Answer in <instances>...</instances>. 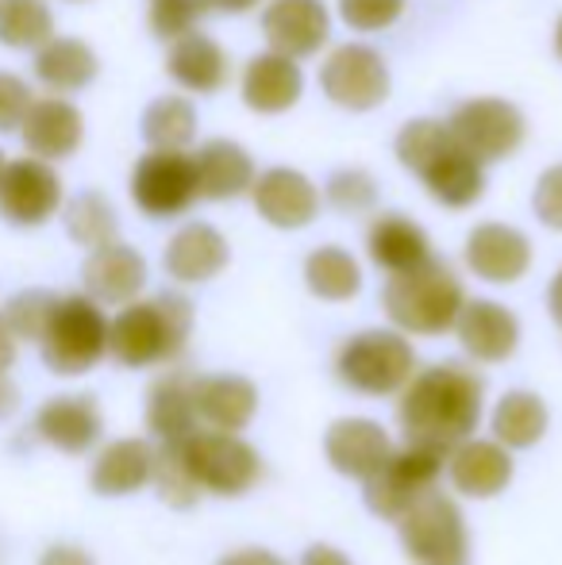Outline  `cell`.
I'll use <instances>...</instances> for the list:
<instances>
[{"label": "cell", "instance_id": "obj_14", "mask_svg": "<svg viewBox=\"0 0 562 565\" xmlns=\"http://www.w3.org/2000/svg\"><path fill=\"white\" fill-rule=\"evenodd\" d=\"M251 196H255L258 216L282 231L308 227L316 220V212H320L316 185L300 170H289V166H274L266 173H255Z\"/></svg>", "mask_w": 562, "mask_h": 565}, {"label": "cell", "instance_id": "obj_38", "mask_svg": "<svg viewBox=\"0 0 562 565\" xmlns=\"http://www.w3.org/2000/svg\"><path fill=\"white\" fill-rule=\"evenodd\" d=\"M54 308H59V297H54L51 289H23L15 292L12 300H8V308L0 316H4L8 331L15 335V342H39L46 331V323H51Z\"/></svg>", "mask_w": 562, "mask_h": 565}, {"label": "cell", "instance_id": "obj_32", "mask_svg": "<svg viewBox=\"0 0 562 565\" xmlns=\"http://www.w3.org/2000/svg\"><path fill=\"white\" fill-rule=\"evenodd\" d=\"M548 431V404L536 393H509L494 412V435L501 447L524 450L536 447Z\"/></svg>", "mask_w": 562, "mask_h": 565}, {"label": "cell", "instance_id": "obj_52", "mask_svg": "<svg viewBox=\"0 0 562 565\" xmlns=\"http://www.w3.org/2000/svg\"><path fill=\"white\" fill-rule=\"evenodd\" d=\"M4 166H8V158H4V150H0V178H4Z\"/></svg>", "mask_w": 562, "mask_h": 565}, {"label": "cell", "instance_id": "obj_10", "mask_svg": "<svg viewBox=\"0 0 562 565\" xmlns=\"http://www.w3.org/2000/svg\"><path fill=\"white\" fill-rule=\"evenodd\" d=\"M320 89L331 105L370 113L390 97V66L374 46L343 43L320 66Z\"/></svg>", "mask_w": 562, "mask_h": 565}, {"label": "cell", "instance_id": "obj_27", "mask_svg": "<svg viewBox=\"0 0 562 565\" xmlns=\"http://www.w3.org/2000/svg\"><path fill=\"white\" fill-rule=\"evenodd\" d=\"M35 427L51 447L62 454H82L97 443L100 435V412L89 396H54L39 408Z\"/></svg>", "mask_w": 562, "mask_h": 565}, {"label": "cell", "instance_id": "obj_15", "mask_svg": "<svg viewBox=\"0 0 562 565\" xmlns=\"http://www.w3.org/2000/svg\"><path fill=\"white\" fill-rule=\"evenodd\" d=\"M263 35L271 51L289 58H308L331 35V20L324 0H271L263 12Z\"/></svg>", "mask_w": 562, "mask_h": 565}, {"label": "cell", "instance_id": "obj_8", "mask_svg": "<svg viewBox=\"0 0 562 565\" xmlns=\"http://www.w3.org/2000/svg\"><path fill=\"white\" fill-rule=\"evenodd\" d=\"M197 196V166L185 150H147L131 170V201L150 220L181 216L193 209Z\"/></svg>", "mask_w": 562, "mask_h": 565}, {"label": "cell", "instance_id": "obj_3", "mask_svg": "<svg viewBox=\"0 0 562 565\" xmlns=\"http://www.w3.org/2000/svg\"><path fill=\"white\" fill-rule=\"evenodd\" d=\"M189 328H193V305L178 292H158L155 300L124 305V312L108 323V350L131 370L170 362L185 347Z\"/></svg>", "mask_w": 562, "mask_h": 565}, {"label": "cell", "instance_id": "obj_35", "mask_svg": "<svg viewBox=\"0 0 562 565\" xmlns=\"http://www.w3.org/2000/svg\"><path fill=\"white\" fill-rule=\"evenodd\" d=\"M54 35L46 0H0V43L12 51H39Z\"/></svg>", "mask_w": 562, "mask_h": 565}, {"label": "cell", "instance_id": "obj_33", "mask_svg": "<svg viewBox=\"0 0 562 565\" xmlns=\"http://www.w3.org/2000/svg\"><path fill=\"white\" fill-rule=\"evenodd\" d=\"M305 281L320 300H351L362 289V269L343 246H320L305 258Z\"/></svg>", "mask_w": 562, "mask_h": 565}, {"label": "cell", "instance_id": "obj_1", "mask_svg": "<svg viewBox=\"0 0 562 565\" xmlns=\"http://www.w3.org/2000/svg\"><path fill=\"white\" fill-rule=\"evenodd\" d=\"M481 419V381L463 365H432L409 377L401 396V427L409 443L432 450H450Z\"/></svg>", "mask_w": 562, "mask_h": 565}, {"label": "cell", "instance_id": "obj_42", "mask_svg": "<svg viewBox=\"0 0 562 565\" xmlns=\"http://www.w3.org/2000/svg\"><path fill=\"white\" fill-rule=\"evenodd\" d=\"M31 100H35L31 85L23 77L8 74V70H0V131H20Z\"/></svg>", "mask_w": 562, "mask_h": 565}, {"label": "cell", "instance_id": "obj_12", "mask_svg": "<svg viewBox=\"0 0 562 565\" xmlns=\"http://www.w3.org/2000/svg\"><path fill=\"white\" fill-rule=\"evenodd\" d=\"M443 469V450L416 447L409 443V450H393L385 458V466L374 477H367V504L382 520H401L416 500L435 484Z\"/></svg>", "mask_w": 562, "mask_h": 565}, {"label": "cell", "instance_id": "obj_18", "mask_svg": "<svg viewBox=\"0 0 562 565\" xmlns=\"http://www.w3.org/2000/svg\"><path fill=\"white\" fill-rule=\"evenodd\" d=\"M82 281L85 297H93L97 305H131L147 285V262L136 246L105 243L89 250L82 266Z\"/></svg>", "mask_w": 562, "mask_h": 565}, {"label": "cell", "instance_id": "obj_39", "mask_svg": "<svg viewBox=\"0 0 562 565\" xmlns=\"http://www.w3.org/2000/svg\"><path fill=\"white\" fill-rule=\"evenodd\" d=\"M204 12H209L204 0H150L147 20H150V31H155L158 39L173 43V39L197 31V23L204 20Z\"/></svg>", "mask_w": 562, "mask_h": 565}, {"label": "cell", "instance_id": "obj_22", "mask_svg": "<svg viewBox=\"0 0 562 565\" xmlns=\"http://www.w3.org/2000/svg\"><path fill=\"white\" fill-rule=\"evenodd\" d=\"M232 250H227V238L220 235L212 224H185L178 235L166 243L162 266L173 281L181 285H201L212 281L220 269L227 266Z\"/></svg>", "mask_w": 562, "mask_h": 565}, {"label": "cell", "instance_id": "obj_17", "mask_svg": "<svg viewBox=\"0 0 562 565\" xmlns=\"http://www.w3.org/2000/svg\"><path fill=\"white\" fill-rule=\"evenodd\" d=\"M23 147L28 154L43 158V162H62L70 158L85 139V119L70 100H62L59 93L54 97H35L20 124Z\"/></svg>", "mask_w": 562, "mask_h": 565}, {"label": "cell", "instance_id": "obj_45", "mask_svg": "<svg viewBox=\"0 0 562 565\" xmlns=\"http://www.w3.org/2000/svg\"><path fill=\"white\" fill-rule=\"evenodd\" d=\"M300 565H354V562L343 551H336V546H308Z\"/></svg>", "mask_w": 562, "mask_h": 565}, {"label": "cell", "instance_id": "obj_34", "mask_svg": "<svg viewBox=\"0 0 562 565\" xmlns=\"http://www.w3.org/2000/svg\"><path fill=\"white\" fill-rule=\"evenodd\" d=\"M142 139L150 150H185L197 139V108L185 97H158L142 113Z\"/></svg>", "mask_w": 562, "mask_h": 565}, {"label": "cell", "instance_id": "obj_7", "mask_svg": "<svg viewBox=\"0 0 562 565\" xmlns=\"http://www.w3.org/2000/svg\"><path fill=\"white\" fill-rule=\"evenodd\" d=\"M416 370V354L397 331H362L339 350V377L367 396H385L409 385Z\"/></svg>", "mask_w": 562, "mask_h": 565}, {"label": "cell", "instance_id": "obj_50", "mask_svg": "<svg viewBox=\"0 0 562 565\" xmlns=\"http://www.w3.org/2000/svg\"><path fill=\"white\" fill-rule=\"evenodd\" d=\"M204 4L216 8V12H251L258 0H204Z\"/></svg>", "mask_w": 562, "mask_h": 565}, {"label": "cell", "instance_id": "obj_5", "mask_svg": "<svg viewBox=\"0 0 562 565\" xmlns=\"http://www.w3.org/2000/svg\"><path fill=\"white\" fill-rule=\"evenodd\" d=\"M39 347H43L46 370L62 377L89 373L108 350V320L100 305L93 297H59Z\"/></svg>", "mask_w": 562, "mask_h": 565}, {"label": "cell", "instance_id": "obj_36", "mask_svg": "<svg viewBox=\"0 0 562 565\" xmlns=\"http://www.w3.org/2000/svg\"><path fill=\"white\" fill-rule=\"evenodd\" d=\"M66 235L74 238L77 246H97L105 243H116L120 235V220H116V209L108 204V196L100 193H77L74 201L66 204Z\"/></svg>", "mask_w": 562, "mask_h": 565}, {"label": "cell", "instance_id": "obj_40", "mask_svg": "<svg viewBox=\"0 0 562 565\" xmlns=\"http://www.w3.org/2000/svg\"><path fill=\"white\" fill-rule=\"evenodd\" d=\"M328 201H331V209L347 212V216H359V212L374 209L378 185L367 170H336L328 178Z\"/></svg>", "mask_w": 562, "mask_h": 565}, {"label": "cell", "instance_id": "obj_48", "mask_svg": "<svg viewBox=\"0 0 562 565\" xmlns=\"http://www.w3.org/2000/svg\"><path fill=\"white\" fill-rule=\"evenodd\" d=\"M15 404H20V393H15L12 381L0 377V419H8L15 412Z\"/></svg>", "mask_w": 562, "mask_h": 565}, {"label": "cell", "instance_id": "obj_9", "mask_svg": "<svg viewBox=\"0 0 562 565\" xmlns=\"http://www.w3.org/2000/svg\"><path fill=\"white\" fill-rule=\"evenodd\" d=\"M185 461L189 473L201 489L216 492V497H240L263 473V461L258 454L247 447L235 431H204L189 435L185 439Z\"/></svg>", "mask_w": 562, "mask_h": 565}, {"label": "cell", "instance_id": "obj_23", "mask_svg": "<svg viewBox=\"0 0 562 565\" xmlns=\"http://www.w3.org/2000/svg\"><path fill=\"white\" fill-rule=\"evenodd\" d=\"M324 450H328V461L339 473L367 481V477H374L385 466V458L393 454V443L370 419H339V424L328 427Z\"/></svg>", "mask_w": 562, "mask_h": 565}, {"label": "cell", "instance_id": "obj_37", "mask_svg": "<svg viewBox=\"0 0 562 565\" xmlns=\"http://www.w3.org/2000/svg\"><path fill=\"white\" fill-rule=\"evenodd\" d=\"M150 481H155L158 497H162L170 508H178V512H185V508L197 504L201 484H197L193 473H189L185 439L162 443V447L155 450V461H150Z\"/></svg>", "mask_w": 562, "mask_h": 565}, {"label": "cell", "instance_id": "obj_47", "mask_svg": "<svg viewBox=\"0 0 562 565\" xmlns=\"http://www.w3.org/2000/svg\"><path fill=\"white\" fill-rule=\"evenodd\" d=\"M12 362H15V335L8 331L4 316H0V377L12 370Z\"/></svg>", "mask_w": 562, "mask_h": 565}, {"label": "cell", "instance_id": "obj_6", "mask_svg": "<svg viewBox=\"0 0 562 565\" xmlns=\"http://www.w3.org/2000/svg\"><path fill=\"white\" fill-rule=\"evenodd\" d=\"M397 523L413 565H470L466 523L450 497L427 489Z\"/></svg>", "mask_w": 562, "mask_h": 565}, {"label": "cell", "instance_id": "obj_44", "mask_svg": "<svg viewBox=\"0 0 562 565\" xmlns=\"http://www.w3.org/2000/svg\"><path fill=\"white\" fill-rule=\"evenodd\" d=\"M39 565H93V558L77 546H51Z\"/></svg>", "mask_w": 562, "mask_h": 565}, {"label": "cell", "instance_id": "obj_2", "mask_svg": "<svg viewBox=\"0 0 562 565\" xmlns=\"http://www.w3.org/2000/svg\"><path fill=\"white\" fill-rule=\"evenodd\" d=\"M397 158L443 209H470L486 193V166L439 119H413L401 127Z\"/></svg>", "mask_w": 562, "mask_h": 565}, {"label": "cell", "instance_id": "obj_28", "mask_svg": "<svg viewBox=\"0 0 562 565\" xmlns=\"http://www.w3.org/2000/svg\"><path fill=\"white\" fill-rule=\"evenodd\" d=\"M100 62L93 54L89 43L74 35H51L43 46L35 51V77L46 85L51 93H77L97 77Z\"/></svg>", "mask_w": 562, "mask_h": 565}, {"label": "cell", "instance_id": "obj_24", "mask_svg": "<svg viewBox=\"0 0 562 565\" xmlns=\"http://www.w3.org/2000/svg\"><path fill=\"white\" fill-rule=\"evenodd\" d=\"M193 166L204 201H235L255 185V162L232 139H209L193 154Z\"/></svg>", "mask_w": 562, "mask_h": 565}, {"label": "cell", "instance_id": "obj_25", "mask_svg": "<svg viewBox=\"0 0 562 565\" xmlns=\"http://www.w3.org/2000/svg\"><path fill=\"white\" fill-rule=\"evenodd\" d=\"M193 404L197 419H204L216 431H240L251 424L258 408V393L240 373H216V377L193 381Z\"/></svg>", "mask_w": 562, "mask_h": 565}, {"label": "cell", "instance_id": "obj_20", "mask_svg": "<svg viewBox=\"0 0 562 565\" xmlns=\"http://www.w3.org/2000/svg\"><path fill=\"white\" fill-rule=\"evenodd\" d=\"M166 74H170L185 93L209 97V93H220L227 85L232 62H227V51L216 43V39L201 35V31H189V35H181L170 43Z\"/></svg>", "mask_w": 562, "mask_h": 565}, {"label": "cell", "instance_id": "obj_43", "mask_svg": "<svg viewBox=\"0 0 562 565\" xmlns=\"http://www.w3.org/2000/svg\"><path fill=\"white\" fill-rule=\"evenodd\" d=\"M532 209H536V216H540L548 227L562 231V166H551V170L543 173L540 181H536Z\"/></svg>", "mask_w": 562, "mask_h": 565}, {"label": "cell", "instance_id": "obj_26", "mask_svg": "<svg viewBox=\"0 0 562 565\" xmlns=\"http://www.w3.org/2000/svg\"><path fill=\"white\" fill-rule=\"evenodd\" d=\"M450 481L463 497L486 500L497 497L512 481V458L501 443L463 439L458 450L450 454Z\"/></svg>", "mask_w": 562, "mask_h": 565}, {"label": "cell", "instance_id": "obj_31", "mask_svg": "<svg viewBox=\"0 0 562 565\" xmlns=\"http://www.w3.org/2000/svg\"><path fill=\"white\" fill-rule=\"evenodd\" d=\"M147 427L162 443L189 439L197 431V404H193V377L170 373L147 396Z\"/></svg>", "mask_w": 562, "mask_h": 565}, {"label": "cell", "instance_id": "obj_13", "mask_svg": "<svg viewBox=\"0 0 562 565\" xmlns=\"http://www.w3.org/2000/svg\"><path fill=\"white\" fill-rule=\"evenodd\" d=\"M62 209V178L43 158H15L0 178V216L15 227H39Z\"/></svg>", "mask_w": 562, "mask_h": 565}, {"label": "cell", "instance_id": "obj_11", "mask_svg": "<svg viewBox=\"0 0 562 565\" xmlns=\"http://www.w3.org/2000/svg\"><path fill=\"white\" fill-rule=\"evenodd\" d=\"M450 135L478 158L486 162H505L509 154H517L524 142V116L517 105L501 97H474L466 105H458L447 119Z\"/></svg>", "mask_w": 562, "mask_h": 565}, {"label": "cell", "instance_id": "obj_51", "mask_svg": "<svg viewBox=\"0 0 562 565\" xmlns=\"http://www.w3.org/2000/svg\"><path fill=\"white\" fill-rule=\"evenodd\" d=\"M555 54L562 58V15H559V23H555Z\"/></svg>", "mask_w": 562, "mask_h": 565}, {"label": "cell", "instance_id": "obj_16", "mask_svg": "<svg viewBox=\"0 0 562 565\" xmlns=\"http://www.w3.org/2000/svg\"><path fill=\"white\" fill-rule=\"evenodd\" d=\"M466 266L489 285H512L532 266V243L509 224H481L466 238Z\"/></svg>", "mask_w": 562, "mask_h": 565}, {"label": "cell", "instance_id": "obj_41", "mask_svg": "<svg viewBox=\"0 0 562 565\" xmlns=\"http://www.w3.org/2000/svg\"><path fill=\"white\" fill-rule=\"evenodd\" d=\"M405 0H339V15L354 31H385L401 20Z\"/></svg>", "mask_w": 562, "mask_h": 565}, {"label": "cell", "instance_id": "obj_46", "mask_svg": "<svg viewBox=\"0 0 562 565\" xmlns=\"http://www.w3.org/2000/svg\"><path fill=\"white\" fill-rule=\"evenodd\" d=\"M220 565H285V562L271 551H235L227 558H220Z\"/></svg>", "mask_w": 562, "mask_h": 565}, {"label": "cell", "instance_id": "obj_4", "mask_svg": "<svg viewBox=\"0 0 562 565\" xmlns=\"http://www.w3.org/2000/svg\"><path fill=\"white\" fill-rule=\"evenodd\" d=\"M385 316L397 323L401 331L413 335H443L455 328L458 312H463L466 297L458 285L455 269L447 262L427 258L413 269H401L385 281L382 289Z\"/></svg>", "mask_w": 562, "mask_h": 565}, {"label": "cell", "instance_id": "obj_19", "mask_svg": "<svg viewBox=\"0 0 562 565\" xmlns=\"http://www.w3.org/2000/svg\"><path fill=\"white\" fill-rule=\"evenodd\" d=\"M300 93H305V74H300L297 58H289L282 51L255 54L247 62V70H243V105L251 113H263V116L289 113L300 100Z\"/></svg>", "mask_w": 562, "mask_h": 565}, {"label": "cell", "instance_id": "obj_30", "mask_svg": "<svg viewBox=\"0 0 562 565\" xmlns=\"http://www.w3.org/2000/svg\"><path fill=\"white\" fill-rule=\"evenodd\" d=\"M150 461H155V450L142 439H120L108 443L100 450L97 466H93V492L100 497H128V492H139L142 484H150Z\"/></svg>", "mask_w": 562, "mask_h": 565}, {"label": "cell", "instance_id": "obj_49", "mask_svg": "<svg viewBox=\"0 0 562 565\" xmlns=\"http://www.w3.org/2000/svg\"><path fill=\"white\" fill-rule=\"evenodd\" d=\"M548 305H551V316H555V323H559V328H562V269H559V274H555V281H551Z\"/></svg>", "mask_w": 562, "mask_h": 565}, {"label": "cell", "instance_id": "obj_21", "mask_svg": "<svg viewBox=\"0 0 562 565\" xmlns=\"http://www.w3.org/2000/svg\"><path fill=\"white\" fill-rule=\"evenodd\" d=\"M458 342L478 362H505L520 342V323L505 305L494 300H466L455 320Z\"/></svg>", "mask_w": 562, "mask_h": 565}, {"label": "cell", "instance_id": "obj_29", "mask_svg": "<svg viewBox=\"0 0 562 565\" xmlns=\"http://www.w3.org/2000/svg\"><path fill=\"white\" fill-rule=\"evenodd\" d=\"M367 250H370V262L390 269V274L413 269L432 258V243H427L424 227L413 224L409 216H401V212H385V216H378L374 224H370Z\"/></svg>", "mask_w": 562, "mask_h": 565}]
</instances>
